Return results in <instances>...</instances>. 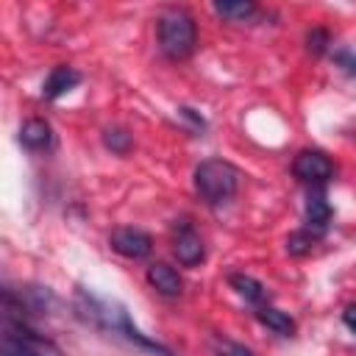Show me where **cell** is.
Here are the masks:
<instances>
[{
  "label": "cell",
  "instance_id": "cell-11",
  "mask_svg": "<svg viewBox=\"0 0 356 356\" xmlns=\"http://www.w3.org/2000/svg\"><path fill=\"white\" fill-rule=\"evenodd\" d=\"M256 320H259L261 325H267L270 331L281 334V337H292V334H295V320H292L286 312L275 309V306H259Z\"/></svg>",
  "mask_w": 356,
  "mask_h": 356
},
{
  "label": "cell",
  "instance_id": "cell-3",
  "mask_svg": "<svg viewBox=\"0 0 356 356\" xmlns=\"http://www.w3.org/2000/svg\"><path fill=\"white\" fill-rule=\"evenodd\" d=\"M0 353L3 356H64L53 339L39 337L36 331H31L25 323H17V320H3Z\"/></svg>",
  "mask_w": 356,
  "mask_h": 356
},
{
  "label": "cell",
  "instance_id": "cell-9",
  "mask_svg": "<svg viewBox=\"0 0 356 356\" xmlns=\"http://www.w3.org/2000/svg\"><path fill=\"white\" fill-rule=\"evenodd\" d=\"M19 142H22L28 150H47V147L53 145V131H50V125H47L44 120L31 117V120H25L22 128H19Z\"/></svg>",
  "mask_w": 356,
  "mask_h": 356
},
{
  "label": "cell",
  "instance_id": "cell-6",
  "mask_svg": "<svg viewBox=\"0 0 356 356\" xmlns=\"http://www.w3.org/2000/svg\"><path fill=\"white\" fill-rule=\"evenodd\" d=\"M172 253L184 267H195L203 261L206 250H203V239L197 236V231L189 222H181L175 239H172Z\"/></svg>",
  "mask_w": 356,
  "mask_h": 356
},
{
  "label": "cell",
  "instance_id": "cell-17",
  "mask_svg": "<svg viewBox=\"0 0 356 356\" xmlns=\"http://www.w3.org/2000/svg\"><path fill=\"white\" fill-rule=\"evenodd\" d=\"M306 44H309L312 53H323L325 44H328V31H323V28H312L309 36H306Z\"/></svg>",
  "mask_w": 356,
  "mask_h": 356
},
{
  "label": "cell",
  "instance_id": "cell-10",
  "mask_svg": "<svg viewBox=\"0 0 356 356\" xmlns=\"http://www.w3.org/2000/svg\"><path fill=\"white\" fill-rule=\"evenodd\" d=\"M331 222V203L325 200L323 189H312L306 197V228L312 231H325V225Z\"/></svg>",
  "mask_w": 356,
  "mask_h": 356
},
{
  "label": "cell",
  "instance_id": "cell-15",
  "mask_svg": "<svg viewBox=\"0 0 356 356\" xmlns=\"http://www.w3.org/2000/svg\"><path fill=\"white\" fill-rule=\"evenodd\" d=\"M314 242H317V236H314L309 228H306V231H292V234L286 236V250H289L292 256H306V253H312Z\"/></svg>",
  "mask_w": 356,
  "mask_h": 356
},
{
  "label": "cell",
  "instance_id": "cell-5",
  "mask_svg": "<svg viewBox=\"0 0 356 356\" xmlns=\"http://www.w3.org/2000/svg\"><path fill=\"white\" fill-rule=\"evenodd\" d=\"M108 245L125 259H145L153 250L150 234H145L139 228H114L108 236Z\"/></svg>",
  "mask_w": 356,
  "mask_h": 356
},
{
  "label": "cell",
  "instance_id": "cell-7",
  "mask_svg": "<svg viewBox=\"0 0 356 356\" xmlns=\"http://www.w3.org/2000/svg\"><path fill=\"white\" fill-rule=\"evenodd\" d=\"M147 284L159 295H164V298H178L184 292V281H181L178 270L170 267V264H164V261H156V264L147 267Z\"/></svg>",
  "mask_w": 356,
  "mask_h": 356
},
{
  "label": "cell",
  "instance_id": "cell-8",
  "mask_svg": "<svg viewBox=\"0 0 356 356\" xmlns=\"http://www.w3.org/2000/svg\"><path fill=\"white\" fill-rule=\"evenodd\" d=\"M78 83H81V72H78V70H72V67H67V64H58V67H53V70H50V75L44 78L42 97L56 100V97L67 95L70 89H75Z\"/></svg>",
  "mask_w": 356,
  "mask_h": 356
},
{
  "label": "cell",
  "instance_id": "cell-4",
  "mask_svg": "<svg viewBox=\"0 0 356 356\" xmlns=\"http://www.w3.org/2000/svg\"><path fill=\"white\" fill-rule=\"evenodd\" d=\"M292 175L303 184H325L334 175V164L323 150H300L292 159Z\"/></svg>",
  "mask_w": 356,
  "mask_h": 356
},
{
  "label": "cell",
  "instance_id": "cell-12",
  "mask_svg": "<svg viewBox=\"0 0 356 356\" xmlns=\"http://www.w3.org/2000/svg\"><path fill=\"white\" fill-rule=\"evenodd\" d=\"M228 284L236 289V295H242L245 300H250V303H261L264 300V284L261 281H256L253 275H248V273H234V275H228Z\"/></svg>",
  "mask_w": 356,
  "mask_h": 356
},
{
  "label": "cell",
  "instance_id": "cell-13",
  "mask_svg": "<svg viewBox=\"0 0 356 356\" xmlns=\"http://www.w3.org/2000/svg\"><path fill=\"white\" fill-rule=\"evenodd\" d=\"M214 14L225 17V19H234V22H245L250 17L259 14V6L250 3V0H236V3H214Z\"/></svg>",
  "mask_w": 356,
  "mask_h": 356
},
{
  "label": "cell",
  "instance_id": "cell-2",
  "mask_svg": "<svg viewBox=\"0 0 356 356\" xmlns=\"http://www.w3.org/2000/svg\"><path fill=\"white\" fill-rule=\"evenodd\" d=\"M239 170L222 159H206L195 167V192L206 206L228 203L239 189Z\"/></svg>",
  "mask_w": 356,
  "mask_h": 356
},
{
  "label": "cell",
  "instance_id": "cell-14",
  "mask_svg": "<svg viewBox=\"0 0 356 356\" xmlns=\"http://www.w3.org/2000/svg\"><path fill=\"white\" fill-rule=\"evenodd\" d=\"M103 145H106L111 153L125 156V153L131 150L134 139H131V134H128L125 128H106V131H103Z\"/></svg>",
  "mask_w": 356,
  "mask_h": 356
},
{
  "label": "cell",
  "instance_id": "cell-18",
  "mask_svg": "<svg viewBox=\"0 0 356 356\" xmlns=\"http://www.w3.org/2000/svg\"><path fill=\"white\" fill-rule=\"evenodd\" d=\"M334 61H337L348 75L356 78V56H353L350 50H339V53H334Z\"/></svg>",
  "mask_w": 356,
  "mask_h": 356
},
{
  "label": "cell",
  "instance_id": "cell-19",
  "mask_svg": "<svg viewBox=\"0 0 356 356\" xmlns=\"http://www.w3.org/2000/svg\"><path fill=\"white\" fill-rule=\"evenodd\" d=\"M342 323L356 334V303H350V306L342 312Z\"/></svg>",
  "mask_w": 356,
  "mask_h": 356
},
{
  "label": "cell",
  "instance_id": "cell-16",
  "mask_svg": "<svg viewBox=\"0 0 356 356\" xmlns=\"http://www.w3.org/2000/svg\"><path fill=\"white\" fill-rule=\"evenodd\" d=\"M214 348H217V356H253L242 342H234V339H214Z\"/></svg>",
  "mask_w": 356,
  "mask_h": 356
},
{
  "label": "cell",
  "instance_id": "cell-1",
  "mask_svg": "<svg viewBox=\"0 0 356 356\" xmlns=\"http://www.w3.org/2000/svg\"><path fill=\"white\" fill-rule=\"evenodd\" d=\"M156 36H159V50L170 61H184L195 53L197 44V28L195 19L184 8H167L156 19Z\"/></svg>",
  "mask_w": 356,
  "mask_h": 356
}]
</instances>
